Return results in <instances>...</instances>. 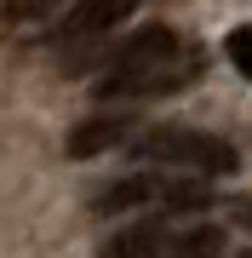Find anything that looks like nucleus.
I'll return each instance as SVG.
<instances>
[{
	"label": "nucleus",
	"instance_id": "obj_8",
	"mask_svg": "<svg viewBox=\"0 0 252 258\" xmlns=\"http://www.w3.org/2000/svg\"><path fill=\"white\" fill-rule=\"evenodd\" d=\"M224 52H229V63L252 81V23H241V29H229V40H224Z\"/></svg>",
	"mask_w": 252,
	"mask_h": 258
},
{
	"label": "nucleus",
	"instance_id": "obj_4",
	"mask_svg": "<svg viewBox=\"0 0 252 258\" xmlns=\"http://www.w3.org/2000/svg\"><path fill=\"white\" fill-rule=\"evenodd\" d=\"M166 241H172V230H166L160 218L121 224V230L98 247V258H166Z\"/></svg>",
	"mask_w": 252,
	"mask_h": 258
},
{
	"label": "nucleus",
	"instance_id": "obj_5",
	"mask_svg": "<svg viewBox=\"0 0 252 258\" xmlns=\"http://www.w3.org/2000/svg\"><path fill=\"white\" fill-rule=\"evenodd\" d=\"M126 138H132V120L126 115H98V120H80V126L69 132V155L92 161V155H103V149H115Z\"/></svg>",
	"mask_w": 252,
	"mask_h": 258
},
{
	"label": "nucleus",
	"instance_id": "obj_6",
	"mask_svg": "<svg viewBox=\"0 0 252 258\" xmlns=\"http://www.w3.org/2000/svg\"><path fill=\"white\" fill-rule=\"evenodd\" d=\"M155 195H160V178H149V172H138V178H121V184H109L98 195V212L109 218V212H132V207H155Z\"/></svg>",
	"mask_w": 252,
	"mask_h": 258
},
{
	"label": "nucleus",
	"instance_id": "obj_3",
	"mask_svg": "<svg viewBox=\"0 0 252 258\" xmlns=\"http://www.w3.org/2000/svg\"><path fill=\"white\" fill-rule=\"evenodd\" d=\"M132 12H138V0H75L63 12V23H57V40L63 46H92L109 29H121Z\"/></svg>",
	"mask_w": 252,
	"mask_h": 258
},
{
	"label": "nucleus",
	"instance_id": "obj_1",
	"mask_svg": "<svg viewBox=\"0 0 252 258\" xmlns=\"http://www.w3.org/2000/svg\"><path fill=\"white\" fill-rule=\"evenodd\" d=\"M195 75V57H184V40L166 23H143L121 52L109 57L98 81V98H160Z\"/></svg>",
	"mask_w": 252,
	"mask_h": 258
},
{
	"label": "nucleus",
	"instance_id": "obj_2",
	"mask_svg": "<svg viewBox=\"0 0 252 258\" xmlns=\"http://www.w3.org/2000/svg\"><path fill=\"white\" fill-rule=\"evenodd\" d=\"M126 144L149 166H178V172H201V178H229L241 166L235 144H224L218 132H201V126H149Z\"/></svg>",
	"mask_w": 252,
	"mask_h": 258
},
{
	"label": "nucleus",
	"instance_id": "obj_9",
	"mask_svg": "<svg viewBox=\"0 0 252 258\" xmlns=\"http://www.w3.org/2000/svg\"><path fill=\"white\" fill-rule=\"evenodd\" d=\"M241 258H252V252H241Z\"/></svg>",
	"mask_w": 252,
	"mask_h": 258
},
{
	"label": "nucleus",
	"instance_id": "obj_7",
	"mask_svg": "<svg viewBox=\"0 0 252 258\" xmlns=\"http://www.w3.org/2000/svg\"><path fill=\"white\" fill-rule=\"evenodd\" d=\"M218 252H224V230L218 224H184L166 241V258H218Z\"/></svg>",
	"mask_w": 252,
	"mask_h": 258
}]
</instances>
